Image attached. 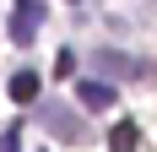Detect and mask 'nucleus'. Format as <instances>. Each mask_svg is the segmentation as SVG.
Returning a JSON list of instances; mask_svg holds the SVG:
<instances>
[{
	"label": "nucleus",
	"mask_w": 157,
	"mask_h": 152,
	"mask_svg": "<svg viewBox=\"0 0 157 152\" xmlns=\"http://www.w3.org/2000/svg\"><path fill=\"white\" fill-rule=\"evenodd\" d=\"M38 27H44V0H16V11H11V44H22L27 49L33 38H38Z\"/></svg>",
	"instance_id": "f03ea898"
},
{
	"label": "nucleus",
	"mask_w": 157,
	"mask_h": 152,
	"mask_svg": "<svg viewBox=\"0 0 157 152\" xmlns=\"http://www.w3.org/2000/svg\"><path fill=\"white\" fill-rule=\"evenodd\" d=\"M54 76H60V82H65V76H76V54H71V49L54 54Z\"/></svg>",
	"instance_id": "6e6552de"
},
{
	"label": "nucleus",
	"mask_w": 157,
	"mask_h": 152,
	"mask_svg": "<svg viewBox=\"0 0 157 152\" xmlns=\"http://www.w3.org/2000/svg\"><path fill=\"white\" fill-rule=\"evenodd\" d=\"M136 141H141V125L136 120H114L109 125V152H136Z\"/></svg>",
	"instance_id": "423d86ee"
},
{
	"label": "nucleus",
	"mask_w": 157,
	"mask_h": 152,
	"mask_svg": "<svg viewBox=\"0 0 157 152\" xmlns=\"http://www.w3.org/2000/svg\"><path fill=\"white\" fill-rule=\"evenodd\" d=\"M92 65L109 76V82H114V76H130V82H136V76H146V60H136V54H125V49H98Z\"/></svg>",
	"instance_id": "7ed1b4c3"
},
{
	"label": "nucleus",
	"mask_w": 157,
	"mask_h": 152,
	"mask_svg": "<svg viewBox=\"0 0 157 152\" xmlns=\"http://www.w3.org/2000/svg\"><path fill=\"white\" fill-rule=\"evenodd\" d=\"M0 152H22V120H11L0 130Z\"/></svg>",
	"instance_id": "0eeeda50"
},
{
	"label": "nucleus",
	"mask_w": 157,
	"mask_h": 152,
	"mask_svg": "<svg viewBox=\"0 0 157 152\" xmlns=\"http://www.w3.org/2000/svg\"><path fill=\"white\" fill-rule=\"evenodd\" d=\"M65 6H76V0H65Z\"/></svg>",
	"instance_id": "1a4fd4ad"
},
{
	"label": "nucleus",
	"mask_w": 157,
	"mask_h": 152,
	"mask_svg": "<svg viewBox=\"0 0 157 152\" xmlns=\"http://www.w3.org/2000/svg\"><path fill=\"white\" fill-rule=\"evenodd\" d=\"M38 120L49 125V136H65L71 147L92 141V130H87V120H81L76 109H60V103H38Z\"/></svg>",
	"instance_id": "f257e3e1"
},
{
	"label": "nucleus",
	"mask_w": 157,
	"mask_h": 152,
	"mask_svg": "<svg viewBox=\"0 0 157 152\" xmlns=\"http://www.w3.org/2000/svg\"><path fill=\"white\" fill-rule=\"evenodd\" d=\"M38 87H44V82H38V71H27V65H22V71L11 76V87H6V92H11L16 109H22V103H38Z\"/></svg>",
	"instance_id": "39448f33"
},
{
	"label": "nucleus",
	"mask_w": 157,
	"mask_h": 152,
	"mask_svg": "<svg viewBox=\"0 0 157 152\" xmlns=\"http://www.w3.org/2000/svg\"><path fill=\"white\" fill-rule=\"evenodd\" d=\"M76 98H81V109H92V114H103V109H114V82L109 76H87V82H76Z\"/></svg>",
	"instance_id": "20e7f679"
}]
</instances>
